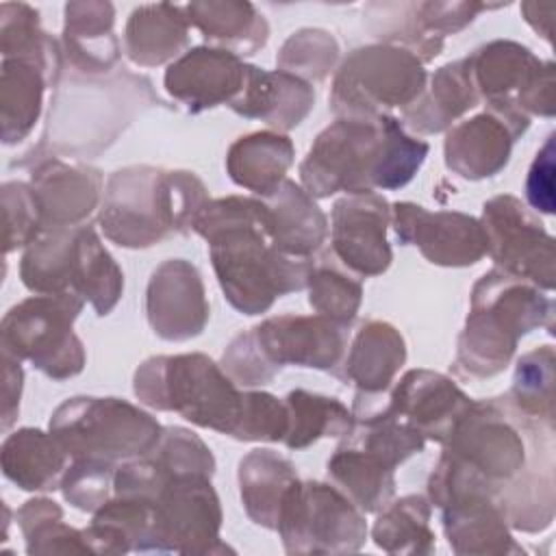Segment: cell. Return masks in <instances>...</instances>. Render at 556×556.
Instances as JSON below:
<instances>
[{
	"label": "cell",
	"instance_id": "obj_1",
	"mask_svg": "<svg viewBox=\"0 0 556 556\" xmlns=\"http://www.w3.org/2000/svg\"><path fill=\"white\" fill-rule=\"evenodd\" d=\"M191 230L208 243L213 271L235 311L261 315L278 298L306 289L313 258L282 254L271 243L263 198L208 200Z\"/></svg>",
	"mask_w": 556,
	"mask_h": 556
},
{
	"label": "cell",
	"instance_id": "obj_2",
	"mask_svg": "<svg viewBox=\"0 0 556 556\" xmlns=\"http://www.w3.org/2000/svg\"><path fill=\"white\" fill-rule=\"evenodd\" d=\"M428 150V141L408 135L391 113L341 115L315 137L300 163V180L319 200L339 191H391L415 178Z\"/></svg>",
	"mask_w": 556,
	"mask_h": 556
},
{
	"label": "cell",
	"instance_id": "obj_3",
	"mask_svg": "<svg viewBox=\"0 0 556 556\" xmlns=\"http://www.w3.org/2000/svg\"><path fill=\"white\" fill-rule=\"evenodd\" d=\"M208 200L193 172L128 165L109 176L98 224L111 243L143 250L187 235Z\"/></svg>",
	"mask_w": 556,
	"mask_h": 556
},
{
	"label": "cell",
	"instance_id": "obj_4",
	"mask_svg": "<svg viewBox=\"0 0 556 556\" xmlns=\"http://www.w3.org/2000/svg\"><path fill=\"white\" fill-rule=\"evenodd\" d=\"M536 328H554V300L493 267L471 289L469 313L456 343V369L478 380L502 374L519 339Z\"/></svg>",
	"mask_w": 556,
	"mask_h": 556
},
{
	"label": "cell",
	"instance_id": "obj_5",
	"mask_svg": "<svg viewBox=\"0 0 556 556\" xmlns=\"http://www.w3.org/2000/svg\"><path fill=\"white\" fill-rule=\"evenodd\" d=\"M159 104V96L146 76L117 70L109 76H80L63 70L50 98V113L41 146L54 152L96 156L143 109Z\"/></svg>",
	"mask_w": 556,
	"mask_h": 556
},
{
	"label": "cell",
	"instance_id": "obj_6",
	"mask_svg": "<svg viewBox=\"0 0 556 556\" xmlns=\"http://www.w3.org/2000/svg\"><path fill=\"white\" fill-rule=\"evenodd\" d=\"M137 400L154 410L178 413L193 426L232 432L241 393L213 358L200 352L143 361L132 378Z\"/></svg>",
	"mask_w": 556,
	"mask_h": 556
},
{
	"label": "cell",
	"instance_id": "obj_7",
	"mask_svg": "<svg viewBox=\"0 0 556 556\" xmlns=\"http://www.w3.org/2000/svg\"><path fill=\"white\" fill-rule=\"evenodd\" d=\"M50 432L72 460L98 458L122 465L148 454L159 443L163 426L126 400L76 395L54 408Z\"/></svg>",
	"mask_w": 556,
	"mask_h": 556
},
{
	"label": "cell",
	"instance_id": "obj_8",
	"mask_svg": "<svg viewBox=\"0 0 556 556\" xmlns=\"http://www.w3.org/2000/svg\"><path fill=\"white\" fill-rule=\"evenodd\" d=\"M85 300L74 293L30 295L11 306L0 324V345L17 361H30L52 380L83 371L87 354L74 332Z\"/></svg>",
	"mask_w": 556,
	"mask_h": 556
},
{
	"label": "cell",
	"instance_id": "obj_9",
	"mask_svg": "<svg viewBox=\"0 0 556 556\" xmlns=\"http://www.w3.org/2000/svg\"><path fill=\"white\" fill-rule=\"evenodd\" d=\"M424 63L406 48L369 43L354 48L339 65L330 109L341 115H380L389 109L410 106L426 89Z\"/></svg>",
	"mask_w": 556,
	"mask_h": 556
},
{
	"label": "cell",
	"instance_id": "obj_10",
	"mask_svg": "<svg viewBox=\"0 0 556 556\" xmlns=\"http://www.w3.org/2000/svg\"><path fill=\"white\" fill-rule=\"evenodd\" d=\"M287 554H352L365 545V513L332 482L298 480L276 526Z\"/></svg>",
	"mask_w": 556,
	"mask_h": 556
},
{
	"label": "cell",
	"instance_id": "obj_11",
	"mask_svg": "<svg viewBox=\"0 0 556 556\" xmlns=\"http://www.w3.org/2000/svg\"><path fill=\"white\" fill-rule=\"evenodd\" d=\"M150 552L222 554L230 547L219 539L222 506L204 473L172 476L152 497Z\"/></svg>",
	"mask_w": 556,
	"mask_h": 556
},
{
	"label": "cell",
	"instance_id": "obj_12",
	"mask_svg": "<svg viewBox=\"0 0 556 556\" xmlns=\"http://www.w3.org/2000/svg\"><path fill=\"white\" fill-rule=\"evenodd\" d=\"M465 61L478 98L486 104H513L528 117H554V63L541 61L528 46L493 39Z\"/></svg>",
	"mask_w": 556,
	"mask_h": 556
},
{
	"label": "cell",
	"instance_id": "obj_13",
	"mask_svg": "<svg viewBox=\"0 0 556 556\" xmlns=\"http://www.w3.org/2000/svg\"><path fill=\"white\" fill-rule=\"evenodd\" d=\"M480 224L486 239V254L497 269L541 291L549 293L554 289V237L519 198L502 193L486 200Z\"/></svg>",
	"mask_w": 556,
	"mask_h": 556
},
{
	"label": "cell",
	"instance_id": "obj_14",
	"mask_svg": "<svg viewBox=\"0 0 556 556\" xmlns=\"http://www.w3.org/2000/svg\"><path fill=\"white\" fill-rule=\"evenodd\" d=\"M486 9L491 7L473 0L374 2L367 4L365 17H369L371 28L382 43L402 46L421 63H428L441 54L447 35L460 33L476 20L480 11Z\"/></svg>",
	"mask_w": 556,
	"mask_h": 556
},
{
	"label": "cell",
	"instance_id": "obj_15",
	"mask_svg": "<svg viewBox=\"0 0 556 556\" xmlns=\"http://www.w3.org/2000/svg\"><path fill=\"white\" fill-rule=\"evenodd\" d=\"M530 117L513 104H484V111L452 126L443 141L445 167L465 180L500 174L513 143L528 130Z\"/></svg>",
	"mask_w": 556,
	"mask_h": 556
},
{
	"label": "cell",
	"instance_id": "obj_16",
	"mask_svg": "<svg viewBox=\"0 0 556 556\" xmlns=\"http://www.w3.org/2000/svg\"><path fill=\"white\" fill-rule=\"evenodd\" d=\"M391 224L397 241L415 245L432 265L469 267L486 254L480 219L460 211H428L415 202H393Z\"/></svg>",
	"mask_w": 556,
	"mask_h": 556
},
{
	"label": "cell",
	"instance_id": "obj_17",
	"mask_svg": "<svg viewBox=\"0 0 556 556\" xmlns=\"http://www.w3.org/2000/svg\"><path fill=\"white\" fill-rule=\"evenodd\" d=\"M265 358L282 369L285 365L337 371L343 365L350 339V326L337 324L319 313L315 315H276L250 328Z\"/></svg>",
	"mask_w": 556,
	"mask_h": 556
},
{
	"label": "cell",
	"instance_id": "obj_18",
	"mask_svg": "<svg viewBox=\"0 0 556 556\" xmlns=\"http://www.w3.org/2000/svg\"><path fill=\"white\" fill-rule=\"evenodd\" d=\"M389 224L391 204L384 195L376 191L343 195L332 206L330 252L361 278L380 276L393 261Z\"/></svg>",
	"mask_w": 556,
	"mask_h": 556
},
{
	"label": "cell",
	"instance_id": "obj_19",
	"mask_svg": "<svg viewBox=\"0 0 556 556\" xmlns=\"http://www.w3.org/2000/svg\"><path fill=\"white\" fill-rule=\"evenodd\" d=\"M146 315L156 337L189 341L208 324V300L198 267L185 258L163 261L146 289Z\"/></svg>",
	"mask_w": 556,
	"mask_h": 556
},
{
	"label": "cell",
	"instance_id": "obj_20",
	"mask_svg": "<svg viewBox=\"0 0 556 556\" xmlns=\"http://www.w3.org/2000/svg\"><path fill=\"white\" fill-rule=\"evenodd\" d=\"M245 72L248 63L241 56L213 46H195L169 63L163 83L189 113H202L230 104L243 89Z\"/></svg>",
	"mask_w": 556,
	"mask_h": 556
},
{
	"label": "cell",
	"instance_id": "obj_21",
	"mask_svg": "<svg viewBox=\"0 0 556 556\" xmlns=\"http://www.w3.org/2000/svg\"><path fill=\"white\" fill-rule=\"evenodd\" d=\"M384 400L393 415L410 424L426 441L441 445L471 404V397L452 378L432 369H408L389 387Z\"/></svg>",
	"mask_w": 556,
	"mask_h": 556
},
{
	"label": "cell",
	"instance_id": "obj_22",
	"mask_svg": "<svg viewBox=\"0 0 556 556\" xmlns=\"http://www.w3.org/2000/svg\"><path fill=\"white\" fill-rule=\"evenodd\" d=\"M43 232L83 226L102 200V172L85 163H65L52 154L30 169Z\"/></svg>",
	"mask_w": 556,
	"mask_h": 556
},
{
	"label": "cell",
	"instance_id": "obj_23",
	"mask_svg": "<svg viewBox=\"0 0 556 556\" xmlns=\"http://www.w3.org/2000/svg\"><path fill=\"white\" fill-rule=\"evenodd\" d=\"M61 50L65 67L80 76H109L119 70V39L113 30L115 7L102 0L67 2L63 7Z\"/></svg>",
	"mask_w": 556,
	"mask_h": 556
},
{
	"label": "cell",
	"instance_id": "obj_24",
	"mask_svg": "<svg viewBox=\"0 0 556 556\" xmlns=\"http://www.w3.org/2000/svg\"><path fill=\"white\" fill-rule=\"evenodd\" d=\"M228 106L245 119H261L276 132H287L313 111L315 91L311 83L293 74L267 72L248 63L243 89Z\"/></svg>",
	"mask_w": 556,
	"mask_h": 556
},
{
	"label": "cell",
	"instance_id": "obj_25",
	"mask_svg": "<svg viewBox=\"0 0 556 556\" xmlns=\"http://www.w3.org/2000/svg\"><path fill=\"white\" fill-rule=\"evenodd\" d=\"M271 243L289 256L313 258L328 237V217L315 198L298 182L285 178L263 198Z\"/></svg>",
	"mask_w": 556,
	"mask_h": 556
},
{
	"label": "cell",
	"instance_id": "obj_26",
	"mask_svg": "<svg viewBox=\"0 0 556 556\" xmlns=\"http://www.w3.org/2000/svg\"><path fill=\"white\" fill-rule=\"evenodd\" d=\"M63 70H54L35 59H2L0 70V122L2 143L13 146L24 141L43 109V93L56 87Z\"/></svg>",
	"mask_w": 556,
	"mask_h": 556
},
{
	"label": "cell",
	"instance_id": "obj_27",
	"mask_svg": "<svg viewBox=\"0 0 556 556\" xmlns=\"http://www.w3.org/2000/svg\"><path fill=\"white\" fill-rule=\"evenodd\" d=\"M404 361L406 343L400 330L389 321L367 319L356 330L337 376L354 382L361 393L376 395L389 391Z\"/></svg>",
	"mask_w": 556,
	"mask_h": 556
},
{
	"label": "cell",
	"instance_id": "obj_28",
	"mask_svg": "<svg viewBox=\"0 0 556 556\" xmlns=\"http://www.w3.org/2000/svg\"><path fill=\"white\" fill-rule=\"evenodd\" d=\"M447 545L460 556L523 554L510 526L493 497H471L441 508Z\"/></svg>",
	"mask_w": 556,
	"mask_h": 556
},
{
	"label": "cell",
	"instance_id": "obj_29",
	"mask_svg": "<svg viewBox=\"0 0 556 556\" xmlns=\"http://www.w3.org/2000/svg\"><path fill=\"white\" fill-rule=\"evenodd\" d=\"M189 46V20L185 4H139L124 28V52L139 67H156L176 61Z\"/></svg>",
	"mask_w": 556,
	"mask_h": 556
},
{
	"label": "cell",
	"instance_id": "obj_30",
	"mask_svg": "<svg viewBox=\"0 0 556 556\" xmlns=\"http://www.w3.org/2000/svg\"><path fill=\"white\" fill-rule=\"evenodd\" d=\"M478 102L467 61L458 59L439 67L421 96L402 109V126L417 135L443 132L452 128V122L478 106Z\"/></svg>",
	"mask_w": 556,
	"mask_h": 556
},
{
	"label": "cell",
	"instance_id": "obj_31",
	"mask_svg": "<svg viewBox=\"0 0 556 556\" xmlns=\"http://www.w3.org/2000/svg\"><path fill=\"white\" fill-rule=\"evenodd\" d=\"M189 26L198 28L213 48L237 56L256 54L269 39V24L252 2L202 0L185 4Z\"/></svg>",
	"mask_w": 556,
	"mask_h": 556
},
{
	"label": "cell",
	"instance_id": "obj_32",
	"mask_svg": "<svg viewBox=\"0 0 556 556\" xmlns=\"http://www.w3.org/2000/svg\"><path fill=\"white\" fill-rule=\"evenodd\" d=\"M67 452L48 430L20 428L2 441L0 463L7 480L22 491L46 493L61 486V478L67 469Z\"/></svg>",
	"mask_w": 556,
	"mask_h": 556
},
{
	"label": "cell",
	"instance_id": "obj_33",
	"mask_svg": "<svg viewBox=\"0 0 556 556\" xmlns=\"http://www.w3.org/2000/svg\"><path fill=\"white\" fill-rule=\"evenodd\" d=\"M295 148L285 132L256 130L235 139L226 154L230 180L258 198L278 189L293 165Z\"/></svg>",
	"mask_w": 556,
	"mask_h": 556
},
{
	"label": "cell",
	"instance_id": "obj_34",
	"mask_svg": "<svg viewBox=\"0 0 556 556\" xmlns=\"http://www.w3.org/2000/svg\"><path fill=\"white\" fill-rule=\"evenodd\" d=\"M237 478L245 515L256 526L276 530L282 502L300 480L295 465L274 450L256 447L239 460Z\"/></svg>",
	"mask_w": 556,
	"mask_h": 556
},
{
	"label": "cell",
	"instance_id": "obj_35",
	"mask_svg": "<svg viewBox=\"0 0 556 556\" xmlns=\"http://www.w3.org/2000/svg\"><path fill=\"white\" fill-rule=\"evenodd\" d=\"M70 293L89 302L98 317L109 315L124 293V274L91 226L76 228Z\"/></svg>",
	"mask_w": 556,
	"mask_h": 556
},
{
	"label": "cell",
	"instance_id": "obj_36",
	"mask_svg": "<svg viewBox=\"0 0 556 556\" xmlns=\"http://www.w3.org/2000/svg\"><path fill=\"white\" fill-rule=\"evenodd\" d=\"M326 471L365 515L382 510L395 495V469L358 445L343 441L328 458Z\"/></svg>",
	"mask_w": 556,
	"mask_h": 556
},
{
	"label": "cell",
	"instance_id": "obj_37",
	"mask_svg": "<svg viewBox=\"0 0 556 556\" xmlns=\"http://www.w3.org/2000/svg\"><path fill=\"white\" fill-rule=\"evenodd\" d=\"M91 554L150 552L152 502L146 497L113 495L83 530Z\"/></svg>",
	"mask_w": 556,
	"mask_h": 556
},
{
	"label": "cell",
	"instance_id": "obj_38",
	"mask_svg": "<svg viewBox=\"0 0 556 556\" xmlns=\"http://www.w3.org/2000/svg\"><path fill=\"white\" fill-rule=\"evenodd\" d=\"M282 400L289 413V428L282 443L289 450H304L319 439L345 437L354 428L352 410L332 395L293 389Z\"/></svg>",
	"mask_w": 556,
	"mask_h": 556
},
{
	"label": "cell",
	"instance_id": "obj_39",
	"mask_svg": "<svg viewBox=\"0 0 556 556\" xmlns=\"http://www.w3.org/2000/svg\"><path fill=\"white\" fill-rule=\"evenodd\" d=\"M430 515L432 504L419 493L391 500L378 510L371 539L387 554H432L437 541Z\"/></svg>",
	"mask_w": 556,
	"mask_h": 556
},
{
	"label": "cell",
	"instance_id": "obj_40",
	"mask_svg": "<svg viewBox=\"0 0 556 556\" xmlns=\"http://www.w3.org/2000/svg\"><path fill=\"white\" fill-rule=\"evenodd\" d=\"M308 304L315 313L352 326L363 302V282L361 276L350 271L330 250L324 252L308 274Z\"/></svg>",
	"mask_w": 556,
	"mask_h": 556
},
{
	"label": "cell",
	"instance_id": "obj_41",
	"mask_svg": "<svg viewBox=\"0 0 556 556\" xmlns=\"http://www.w3.org/2000/svg\"><path fill=\"white\" fill-rule=\"evenodd\" d=\"M554 345L545 343L519 356L508 402L528 419L554 428Z\"/></svg>",
	"mask_w": 556,
	"mask_h": 556
},
{
	"label": "cell",
	"instance_id": "obj_42",
	"mask_svg": "<svg viewBox=\"0 0 556 556\" xmlns=\"http://www.w3.org/2000/svg\"><path fill=\"white\" fill-rule=\"evenodd\" d=\"M28 554H91L83 530L63 521V508L48 497H33L15 513Z\"/></svg>",
	"mask_w": 556,
	"mask_h": 556
},
{
	"label": "cell",
	"instance_id": "obj_43",
	"mask_svg": "<svg viewBox=\"0 0 556 556\" xmlns=\"http://www.w3.org/2000/svg\"><path fill=\"white\" fill-rule=\"evenodd\" d=\"M339 59V43L324 28H300L291 33L276 54V70L306 83H321Z\"/></svg>",
	"mask_w": 556,
	"mask_h": 556
},
{
	"label": "cell",
	"instance_id": "obj_44",
	"mask_svg": "<svg viewBox=\"0 0 556 556\" xmlns=\"http://www.w3.org/2000/svg\"><path fill=\"white\" fill-rule=\"evenodd\" d=\"M289 428V413L285 400L267 391H243L241 406L230 432L237 441H269L282 443Z\"/></svg>",
	"mask_w": 556,
	"mask_h": 556
},
{
	"label": "cell",
	"instance_id": "obj_45",
	"mask_svg": "<svg viewBox=\"0 0 556 556\" xmlns=\"http://www.w3.org/2000/svg\"><path fill=\"white\" fill-rule=\"evenodd\" d=\"M117 465L98 458H74L61 478L65 502L83 513H96L111 500Z\"/></svg>",
	"mask_w": 556,
	"mask_h": 556
},
{
	"label": "cell",
	"instance_id": "obj_46",
	"mask_svg": "<svg viewBox=\"0 0 556 556\" xmlns=\"http://www.w3.org/2000/svg\"><path fill=\"white\" fill-rule=\"evenodd\" d=\"M2 217H4V254L28 248L43 235L41 213L30 182L9 180L2 185Z\"/></svg>",
	"mask_w": 556,
	"mask_h": 556
},
{
	"label": "cell",
	"instance_id": "obj_47",
	"mask_svg": "<svg viewBox=\"0 0 556 556\" xmlns=\"http://www.w3.org/2000/svg\"><path fill=\"white\" fill-rule=\"evenodd\" d=\"M222 369L239 387H263L276 378V369L258 348L252 330L239 332L222 354Z\"/></svg>",
	"mask_w": 556,
	"mask_h": 556
},
{
	"label": "cell",
	"instance_id": "obj_48",
	"mask_svg": "<svg viewBox=\"0 0 556 556\" xmlns=\"http://www.w3.org/2000/svg\"><path fill=\"white\" fill-rule=\"evenodd\" d=\"M554 132H549L543 146L536 150L534 161L528 169L526 178V200L536 213L554 215L556 200H554Z\"/></svg>",
	"mask_w": 556,
	"mask_h": 556
},
{
	"label": "cell",
	"instance_id": "obj_49",
	"mask_svg": "<svg viewBox=\"0 0 556 556\" xmlns=\"http://www.w3.org/2000/svg\"><path fill=\"white\" fill-rule=\"evenodd\" d=\"M2 428L7 430L17 410H20V395H22V382H24V371H22V365L15 356L11 354H4L2 352Z\"/></svg>",
	"mask_w": 556,
	"mask_h": 556
},
{
	"label": "cell",
	"instance_id": "obj_50",
	"mask_svg": "<svg viewBox=\"0 0 556 556\" xmlns=\"http://www.w3.org/2000/svg\"><path fill=\"white\" fill-rule=\"evenodd\" d=\"M521 15L523 20L532 26V30H536L547 43H552V22H554V4L552 2H536V0H528L521 2Z\"/></svg>",
	"mask_w": 556,
	"mask_h": 556
}]
</instances>
